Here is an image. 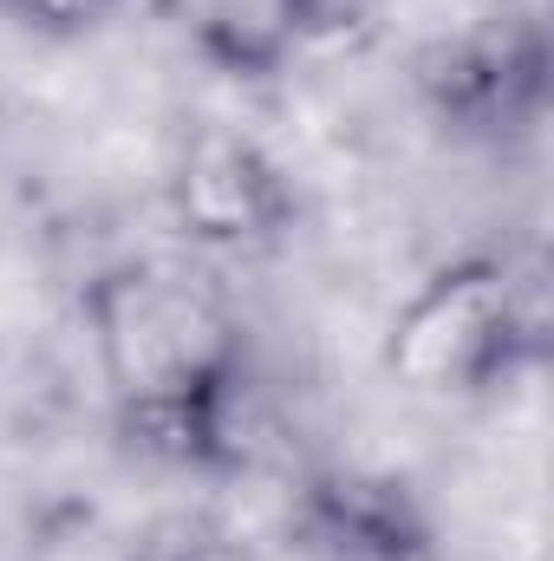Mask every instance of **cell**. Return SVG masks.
Segmentation results:
<instances>
[{
	"label": "cell",
	"instance_id": "5",
	"mask_svg": "<svg viewBox=\"0 0 554 561\" xmlns=\"http://www.w3.org/2000/svg\"><path fill=\"white\" fill-rule=\"evenodd\" d=\"M287 529L307 549V561H443L437 523L412 483L359 463L307 470L293 490Z\"/></svg>",
	"mask_w": 554,
	"mask_h": 561
},
{
	"label": "cell",
	"instance_id": "7",
	"mask_svg": "<svg viewBox=\"0 0 554 561\" xmlns=\"http://www.w3.org/2000/svg\"><path fill=\"white\" fill-rule=\"evenodd\" d=\"M118 7H125V0H0V13L20 20V26L39 33V39H85V33H99Z\"/></svg>",
	"mask_w": 554,
	"mask_h": 561
},
{
	"label": "cell",
	"instance_id": "3",
	"mask_svg": "<svg viewBox=\"0 0 554 561\" xmlns=\"http://www.w3.org/2000/svg\"><path fill=\"white\" fill-rule=\"evenodd\" d=\"M163 196L176 229L209 255H262L280 249L300 222L293 176L262 138L229 118H189L170 150Z\"/></svg>",
	"mask_w": 554,
	"mask_h": 561
},
{
	"label": "cell",
	"instance_id": "4",
	"mask_svg": "<svg viewBox=\"0 0 554 561\" xmlns=\"http://www.w3.org/2000/svg\"><path fill=\"white\" fill-rule=\"evenodd\" d=\"M417 92L457 138L503 144L509 131H535L549 105V33L535 7L437 39L417 59Z\"/></svg>",
	"mask_w": 554,
	"mask_h": 561
},
{
	"label": "cell",
	"instance_id": "1",
	"mask_svg": "<svg viewBox=\"0 0 554 561\" xmlns=\"http://www.w3.org/2000/svg\"><path fill=\"white\" fill-rule=\"evenodd\" d=\"M118 431L196 477L249 463V333L229 294L183 262H112L79 294Z\"/></svg>",
	"mask_w": 554,
	"mask_h": 561
},
{
	"label": "cell",
	"instance_id": "8",
	"mask_svg": "<svg viewBox=\"0 0 554 561\" xmlns=\"http://www.w3.org/2000/svg\"><path fill=\"white\" fill-rule=\"evenodd\" d=\"M138 561H216V549L203 536H176V542H150Z\"/></svg>",
	"mask_w": 554,
	"mask_h": 561
},
{
	"label": "cell",
	"instance_id": "2",
	"mask_svg": "<svg viewBox=\"0 0 554 561\" xmlns=\"http://www.w3.org/2000/svg\"><path fill=\"white\" fill-rule=\"evenodd\" d=\"M385 379L430 405H470L549 359V320L535 280L503 255H463L417 280L385 327Z\"/></svg>",
	"mask_w": 554,
	"mask_h": 561
},
{
	"label": "cell",
	"instance_id": "6",
	"mask_svg": "<svg viewBox=\"0 0 554 561\" xmlns=\"http://www.w3.org/2000/svg\"><path fill=\"white\" fill-rule=\"evenodd\" d=\"M163 26L229 79H275L326 26L339 0H150Z\"/></svg>",
	"mask_w": 554,
	"mask_h": 561
}]
</instances>
